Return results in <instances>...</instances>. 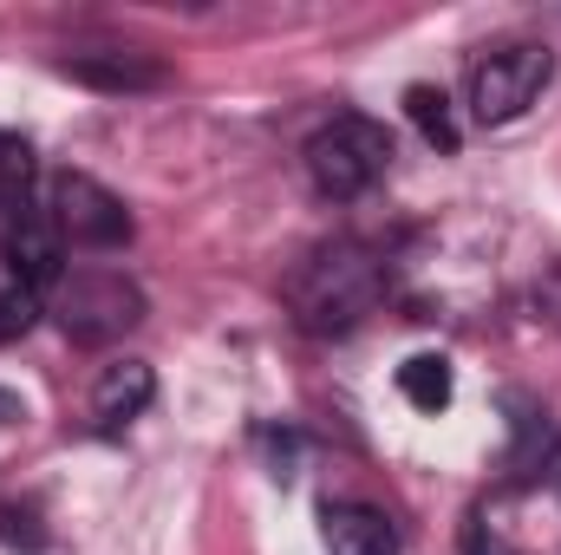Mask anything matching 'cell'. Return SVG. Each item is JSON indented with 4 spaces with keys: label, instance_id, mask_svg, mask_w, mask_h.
<instances>
[{
    "label": "cell",
    "instance_id": "6da1fadb",
    "mask_svg": "<svg viewBox=\"0 0 561 555\" xmlns=\"http://www.w3.org/2000/svg\"><path fill=\"white\" fill-rule=\"evenodd\" d=\"M392 287V262L373 249V242H320L294 275H287V307L307 333H353Z\"/></svg>",
    "mask_w": 561,
    "mask_h": 555
},
{
    "label": "cell",
    "instance_id": "7a4b0ae2",
    "mask_svg": "<svg viewBox=\"0 0 561 555\" xmlns=\"http://www.w3.org/2000/svg\"><path fill=\"white\" fill-rule=\"evenodd\" d=\"M307 177L327 203H359L386 170H392V132L379 118H359V112H340L333 125H320L307 138Z\"/></svg>",
    "mask_w": 561,
    "mask_h": 555
},
{
    "label": "cell",
    "instance_id": "3957f363",
    "mask_svg": "<svg viewBox=\"0 0 561 555\" xmlns=\"http://www.w3.org/2000/svg\"><path fill=\"white\" fill-rule=\"evenodd\" d=\"M46 314L72 347H112L144 320V287L118 269H72L46 294Z\"/></svg>",
    "mask_w": 561,
    "mask_h": 555
},
{
    "label": "cell",
    "instance_id": "277c9868",
    "mask_svg": "<svg viewBox=\"0 0 561 555\" xmlns=\"http://www.w3.org/2000/svg\"><path fill=\"white\" fill-rule=\"evenodd\" d=\"M556 79V53L542 39H503L490 53L470 59V79H463V105L477 125H516Z\"/></svg>",
    "mask_w": 561,
    "mask_h": 555
},
{
    "label": "cell",
    "instance_id": "5b68a950",
    "mask_svg": "<svg viewBox=\"0 0 561 555\" xmlns=\"http://www.w3.org/2000/svg\"><path fill=\"white\" fill-rule=\"evenodd\" d=\"M46 216H53L59 242H72V249H125L131 229H138L131 209H125V196H112L85 170H59L46 183Z\"/></svg>",
    "mask_w": 561,
    "mask_h": 555
},
{
    "label": "cell",
    "instance_id": "8992f818",
    "mask_svg": "<svg viewBox=\"0 0 561 555\" xmlns=\"http://www.w3.org/2000/svg\"><path fill=\"white\" fill-rule=\"evenodd\" d=\"M0 256H7V281L26 287V294H39V301H46V294L59 287V275H66V242H59V229H53V216H46L39 203H26V209L7 216Z\"/></svg>",
    "mask_w": 561,
    "mask_h": 555
},
{
    "label": "cell",
    "instance_id": "52a82bcc",
    "mask_svg": "<svg viewBox=\"0 0 561 555\" xmlns=\"http://www.w3.org/2000/svg\"><path fill=\"white\" fill-rule=\"evenodd\" d=\"M320 543H327V555H399V523L373 503H327Z\"/></svg>",
    "mask_w": 561,
    "mask_h": 555
},
{
    "label": "cell",
    "instance_id": "ba28073f",
    "mask_svg": "<svg viewBox=\"0 0 561 555\" xmlns=\"http://www.w3.org/2000/svg\"><path fill=\"white\" fill-rule=\"evenodd\" d=\"M59 72L79 79V86H92V92H157V86H163V66H157L150 53H118V46L66 53Z\"/></svg>",
    "mask_w": 561,
    "mask_h": 555
},
{
    "label": "cell",
    "instance_id": "9c48e42d",
    "mask_svg": "<svg viewBox=\"0 0 561 555\" xmlns=\"http://www.w3.org/2000/svg\"><path fill=\"white\" fill-rule=\"evenodd\" d=\"M150 393H157V380H150L144 360H118V366H105L99 386H92V424H99V431H125V424L150 406Z\"/></svg>",
    "mask_w": 561,
    "mask_h": 555
},
{
    "label": "cell",
    "instance_id": "30bf717a",
    "mask_svg": "<svg viewBox=\"0 0 561 555\" xmlns=\"http://www.w3.org/2000/svg\"><path fill=\"white\" fill-rule=\"evenodd\" d=\"M399 393L419 406V412H444L450 406V360H437V353H412L405 366H399Z\"/></svg>",
    "mask_w": 561,
    "mask_h": 555
},
{
    "label": "cell",
    "instance_id": "8fae6325",
    "mask_svg": "<svg viewBox=\"0 0 561 555\" xmlns=\"http://www.w3.org/2000/svg\"><path fill=\"white\" fill-rule=\"evenodd\" d=\"M33 203V144L26 138H0V216Z\"/></svg>",
    "mask_w": 561,
    "mask_h": 555
},
{
    "label": "cell",
    "instance_id": "7c38bea8",
    "mask_svg": "<svg viewBox=\"0 0 561 555\" xmlns=\"http://www.w3.org/2000/svg\"><path fill=\"white\" fill-rule=\"evenodd\" d=\"M405 112H412V125L424 132V144L457 150V118H450V99H444L437 86H412V92H405Z\"/></svg>",
    "mask_w": 561,
    "mask_h": 555
},
{
    "label": "cell",
    "instance_id": "4fadbf2b",
    "mask_svg": "<svg viewBox=\"0 0 561 555\" xmlns=\"http://www.w3.org/2000/svg\"><path fill=\"white\" fill-rule=\"evenodd\" d=\"M39 314H46V301L7 281V287H0V347H7V340H20V333H26V327L39 320Z\"/></svg>",
    "mask_w": 561,
    "mask_h": 555
},
{
    "label": "cell",
    "instance_id": "5bb4252c",
    "mask_svg": "<svg viewBox=\"0 0 561 555\" xmlns=\"http://www.w3.org/2000/svg\"><path fill=\"white\" fill-rule=\"evenodd\" d=\"M0 543H13V550H46V530H39V517L33 510H0Z\"/></svg>",
    "mask_w": 561,
    "mask_h": 555
},
{
    "label": "cell",
    "instance_id": "9a60e30c",
    "mask_svg": "<svg viewBox=\"0 0 561 555\" xmlns=\"http://www.w3.org/2000/svg\"><path fill=\"white\" fill-rule=\"evenodd\" d=\"M463 555H516V550H510L490 523H470V530H463Z\"/></svg>",
    "mask_w": 561,
    "mask_h": 555
},
{
    "label": "cell",
    "instance_id": "2e32d148",
    "mask_svg": "<svg viewBox=\"0 0 561 555\" xmlns=\"http://www.w3.org/2000/svg\"><path fill=\"white\" fill-rule=\"evenodd\" d=\"M556 471H561V464H556Z\"/></svg>",
    "mask_w": 561,
    "mask_h": 555
}]
</instances>
